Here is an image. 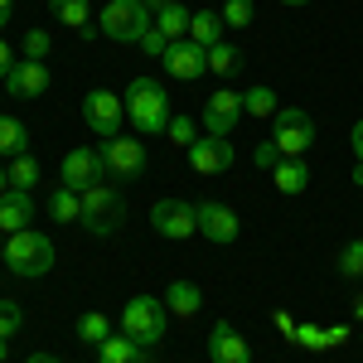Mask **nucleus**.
I'll return each mask as SVG.
<instances>
[{
    "label": "nucleus",
    "mask_w": 363,
    "mask_h": 363,
    "mask_svg": "<svg viewBox=\"0 0 363 363\" xmlns=\"http://www.w3.org/2000/svg\"><path fill=\"white\" fill-rule=\"evenodd\" d=\"M0 363H5V339H0Z\"/></svg>",
    "instance_id": "nucleus-49"
},
{
    "label": "nucleus",
    "mask_w": 363,
    "mask_h": 363,
    "mask_svg": "<svg viewBox=\"0 0 363 363\" xmlns=\"http://www.w3.org/2000/svg\"><path fill=\"white\" fill-rule=\"evenodd\" d=\"M223 15L218 10H199V15H189V39H194L199 49H213V44H223Z\"/></svg>",
    "instance_id": "nucleus-20"
},
{
    "label": "nucleus",
    "mask_w": 363,
    "mask_h": 363,
    "mask_svg": "<svg viewBox=\"0 0 363 363\" xmlns=\"http://www.w3.org/2000/svg\"><path fill=\"white\" fill-rule=\"evenodd\" d=\"M252 160H257V165H262V169H277V165H281V150H277V140H262Z\"/></svg>",
    "instance_id": "nucleus-37"
},
{
    "label": "nucleus",
    "mask_w": 363,
    "mask_h": 363,
    "mask_svg": "<svg viewBox=\"0 0 363 363\" xmlns=\"http://www.w3.org/2000/svg\"><path fill=\"white\" fill-rule=\"evenodd\" d=\"M121 102H126V116H131V126L140 136H165L169 102H165V87L155 78H131V87L121 92Z\"/></svg>",
    "instance_id": "nucleus-1"
},
{
    "label": "nucleus",
    "mask_w": 363,
    "mask_h": 363,
    "mask_svg": "<svg viewBox=\"0 0 363 363\" xmlns=\"http://www.w3.org/2000/svg\"><path fill=\"white\" fill-rule=\"evenodd\" d=\"M107 335H112V325H107V315H102V310H87V315H78V339H83L87 349H92V344H102Z\"/></svg>",
    "instance_id": "nucleus-27"
},
{
    "label": "nucleus",
    "mask_w": 363,
    "mask_h": 363,
    "mask_svg": "<svg viewBox=\"0 0 363 363\" xmlns=\"http://www.w3.org/2000/svg\"><path fill=\"white\" fill-rule=\"evenodd\" d=\"M155 29L165 34L169 44H174V39H189V10H184L179 0H174V5H165V10L155 15Z\"/></svg>",
    "instance_id": "nucleus-24"
},
{
    "label": "nucleus",
    "mask_w": 363,
    "mask_h": 363,
    "mask_svg": "<svg viewBox=\"0 0 363 363\" xmlns=\"http://www.w3.org/2000/svg\"><path fill=\"white\" fill-rule=\"evenodd\" d=\"M121 218H126V199H121V189H112V184H92V189H83V228L87 233L112 238Z\"/></svg>",
    "instance_id": "nucleus-6"
},
{
    "label": "nucleus",
    "mask_w": 363,
    "mask_h": 363,
    "mask_svg": "<svg viewBox=\"0 0 363 363\" xmlns=\"http://www.w3.org/2000/svg\"><path fill=\"white\" fill-rule=\"evenodd\" d=\"M165 301H169V315H179V320H194V315H199V306H203V291H199V286H194V281H169V296H165Z\"/></svg>",
    "instance_id": "nucleus-21"
},
{
    "label": "nucleus",
    "mask_w": 363,
    "mask_h": 363,
    "mask_svg": "<svg viewBox=\"0 0 363 363\" xmlns=\"http://www.w3.org/2000/svg\"><path fill=\"white\" fill-rule=\"evenodd\" d=\"M354 320H359V325H363V301H359V306H354Z\"/></svg>",
    "instance_id": "nucleus-47"
},
{
    "label": "nucleus",
    "mask_w": 363,
    "mask_h": 363,
    "mask_svg": "<svg viewBox=\"0 0 363 363\" xmlns=\"http://www.w3.org/2000/svg\"><path fill=\"white\" fill-rule=\"evenodd\" d=\"M29 218H34V199L25 189H10L0 199V233H20V228H29Z\"/></svg>",
    "instance_id": "nucleus-17"
},
{
    "label": "nucleus",
    "mask_w": 363,
    "mask_h": 363,
    "mask_svg": "<svg viewBox=\"0 0 363 363\" xmlns=\"http://www.w3.org/2000/svg\"><path fill=\"white\" fill-rule=\"evenodd\" d=\"M272 140H277L281 160H301L310 145H315V116L306 107H281L272 116Z\"/></svg>",
    "instance_id": "nucleus-5"
},
{
    "label": "nucleus",
    "mask_w": 363,
    "mask_h": 363,
    "mask_svg": "<svg viewBox=\"0 0 363 363\" xmlns=\"http://www.w3.org/2000/svg\"><path fill=\"white\" fill-rule=\"evenodd\" d=\"M165 49H169V39L160 34V29H150V34L140 39V54H150V58H165Z\"/></svg>",
    "instance_id": "nucleus-36"
},
{
    "label": "nucleus",
    "mask_w": 363,
    "mask_h": 363,
    "mask_svg": "<svg viewBox=\"0 0 363 363\" xmlns=\"http://www.w3.org/2000/svg\"><path fill=\"white\" fill-rule=\"evenodd\" d=\"M10 194V174H5V169H0V199Z\"/></svg>",
    "instance_id": "nucleus-45"
},
{
    "label": "nucleus",
    "mask_w": 363,
    "mask_h": 363,
    "mask_svg": "<svg viewBox=\"0 0 363 363\" xmlns=\"http://www.w3.org/2000/svg\"><path fill=\"white\" fill-rule=\"evenodd\" d=\"M165 68H169V78L194 83V78L208 73V49H199L194 39H174V44L165 49Z\"/></svg>",
    "instance_id": "nucleus-13"
},
{
    "label": "nucleus",
    "mask_w": 363,
    "mask_h": 363,
    "mask_svg": "<svg viewBox=\"0 0 363 363\" xmlns=\"http://www.w3.org/2000/svg\"><path fill=\"white\" fill-rule=\"evenodd\" d=\"M184 155H189L194 174H223V169L233 165V145H228V136H199Z\"/></svg>",
    "instance_id": "nucleus-15"
},
{
    "label": "nucleus",
    "mask_w": 363,
    "mask_h": 363,
    "mask_svg": "<svg viewBox=\"0 0 363 363\" xmlns=\"http://www.w3.org/2000/svg\"><path fill=\"white\" fill-rule=\"evenodd\" d=\"M102 150H92V145H78V150H68L63 155V189H73V194H83L92 184H102Z\"/></svg>",
    "instance_id": "nucleus-10"
},
{
    "label": "nucleus",
    "mask_w": 363,
    "mask_h": 363,
    "mask_svg": "<svg viewBox=\"0 0 363 363\" xmlns=\"http://www.w3.org/2000/svg\"><path fill=\"white\" fill-rule=\"evenodd\" d=\"M49 49H54V34H49V29H29L25 34V58H39V63H44Z\"/></svg>",
    "instance_id": "nucleus-32"
},
{
    "label": "nucleus",
    "mask_w": 363,
    "mask_h": 363,
    "mask_svg": "<svg viewBox=\"0 0 363 363\" xmlns=\"http://www.w3.org/2000/svg\"><path fill=\"white\" fill-rule=\"evenodd\" d=\"M155 29V15L145 10V0H107L97 15V34H107L116 44H140Z\"/></svg>",
    "instance_id": "nucleus-2"
},
{
    "label": "nucleus",
    "mask_w": 363,
    "mask_h": 363,
    "mask_svg": "<svg viewBox=\"0 0 363 363\" xmlns=\"http://www.w3.org/2000/svg\"><path fill=\"white\" fill-rule=\"evenodd\" d=\"M199 213V233L208 238V242H238V213L228 208V203H213V199H203V203H194Z\"/></svg>",
    "instance_id": "nucleus-14"
},
{
    "label": "nucleus",
    "mask_w": 363,
    "mask_h": 363,
    "mask_svg": "<svg viewBox=\"0 0 363 363\" xmlns=\"http://www.w3.org/2000/svg\"><path fill=\"white\" fill-rule=\"evenodd\" d=\"M10 68H15V54H10V44L0 39V83H5V73H10Z\"/></svg>",
    "instance_id": "nucleus-39"
},
{
    "label": "nucleus",
    "mask_w": 363,
    "mask_h": 363,
    "mask_svg": "<svg viewBox=\"0 0 363 363\" xmlns=\"http://www.w3.org/2000/svg\"><path fill=\"white\" fill-rule=\"evenodd\" d=\"M238 63H242V54H238L233 44H213V49H208V73H218V78H233Z\"/></svg>",
    "instance_id": "nucleus-29"
},
{
    "label": "nucleus",
    "mask_w": 363,
    "mask_h": 363,
    "mask_svg": "<svg viewBox=\"0 0 363 363\" xmlns=\"http://www.w3.org/2000/svg\"><path fill=\"white\" fill-rule=\"evenodd\" d=\"M29 363H63V359H54V354H29Z\"/></svg>",
    "instance_id": "nucleus-44"
},
{
    "label": "nucleus",
    "mask_w": 363,
    "mask_h": 363,
    "mask_svg": "<svg viewBox=\"0 0 363 363\" xmlns=\"http://www.w3.org/2000/svg\"><path fill=\"white\" fill-rule=\"evenodd\" d=\"M165 136L174 140V145H184V150H189V145L199 140V121H194V116H169Z\"/></svg>",
    "instance_id": "nucleus-30"
},
{
    "label": "nucleus",
    "mask_w": 363,
    "mask_h": 363,
    "mask_svg": "<svg viewBox=\"0 0 363 363\" xmlns=\"http://www.w3.org/2000/svg\"><path fill=\"white\" fill-rule=\"evenodd\" d=\"M5 262H10L15 277H29V281L44 277V272H54V238H44L34 228H20V233L5 238Z\"/></svg>",
    "instance_id": "nucleus-3"
},
{
    "label": "nucleus",
    "mask_w": 363,
    "mask_h": 363,
    "mask_svg": "<svg viewBox=\"0 0 363 363\" xmlns=\"http://www.w3.org/2000/svg\"><path fill=\"white\" fill-rule=\"evenodd\" d=\"M25 325V310L15 301H0V339H15V330Z\"/></svg>",
    "instance_id": "nucleus-34"
},
{
    "label": "nucleus",
    "mask_w": 363,
    "mask_h": 363,
    "mask_svg": "<svg viewBox=\"0 0 363 363\" xmlns=\"http://www.w3.org/2000/svg\"><path fill=\"white\" fill-rule=\"evenodd\" d=\"M349 140H354V155L363 160V121H354V131H349Z\"/></svg>",
    "instance_id": "nucleus-40"
},
{
    "label": "nucleus",
    "mask_w": 363,
    "mask_h": 363,
    "mask_svg": "<svg viewBox=\"0 0 363 363\" xmlns=\"http://www.w3.org/2000/svg\"><path fill=\"white\" fill-rule=\"evenodd\" d=\"M25 145H29L25 121H15V116L0 112V155H5V160H15V155H25Z\"/></svg>",
    "instance_id": "nucleus-23"
},
{
    "label": "nucleus",
    "mask_w": 363,
    "mask_h": 363,
    "mask_svg": "<svg viewBox=\"0 0 363 363\" xmlns=\"http://www.w3.org/2000/svg\"><path fill=\"white\" fill-rule=\"evenodd\" d=\"M150 228L160 238H169V242H184V238L199 233V213H194V203H184V199H160L150 208Z\"/></svg>",
    "instance_id": "nucleus-7"
},
{
    "label": "nucleus",
    "mask_w": 363,
    "mask_h": 363,
    "mask_svg": "<svg viewBox=\"0 0 363 363\" xmlns=\"http://www.w3.org/2000/svg\"><path fill=\"white\" fill-rule=\"evenodd\" d=\"M325 339H330V349H335V344H344V339H349V330H344V325H335V330H325Z\"/></svg>",
    "instance_id": "nucleus-41"
},
{
    "label": "nucleus",
    "mask_w": 363,
    "mask_h": 363,
    "mask_svg": "<svg viewBox=\"0 0 363 363\" xmlns=\"http://www.w3.org/2000/svg\"><path fill=\"white\" fill-rule=\"evenodd\" d=\"M296 344H306V349H330L325 330H315V325H296Z\"/></svg>",
    "instance_id": "nucleus-35"
},
{
    "label": "nucleus",
    "mask_w": 363,
    "mask_h": 363,
    "mask_svg": "<svg viewBox=\"0 0 363 363\" xmlns=\"http://www.w3.org/2000/svg\"><path fill=\"white\" fill-rule=\"evenodd\" d=\"M102 165H107V174H116V179H136L140 169H145V145L131 140V136H112L102 145Z\"/></svg>",
    "instance_id": "nucleus-11"
},
{
    "label": "nucleus",
    "mask_w": 363,
    "mask_h": 363,
    "mask_svg": "<svg viewBox=\"0 0 363 363\" xmlns=\"http://www.w3.org/2000/svg\"><path fill=\"white\" fill-rule=\"evenodd\" d=\"M0 252H5V247H0Z\"/></svg>",
    "instance_id": "nucleus-50"
},
{
    "label": "nucleus",
    "mask_w": 363,
    "mask_h": 363,
    "mask_svg": "<svg viewBox=\"0 0 363 363\" xmlns=\"http://www.w3.org/2000/svg\"><path fill=\"white\" fill-rule=\"evenodd\" d=\"M49 78H54L49 63H39V58H20V63L5 73V92H10V97H44V92H49Z\"/></svg>",
    "instance_id": "nucleus-12"
},
{
    "label": "nucleus",
    "mask_w": 363,
    "mask_h": 363,
    "mask_svg": "<svg viewBox=\"0 0 363 363\" xmlns=\"http://www.w3.org/2000/svg\"><path fill=\"white\" fill-rule=\"evenodd\" d=\"M10 15H15V0H0V29L10 25Z\"/></svg>",
    "instance_id": "nucleus-42"
},
{
    "label": "nucleus",
    "mask_w": 363,
    "mask_h": 363,
    "mask_svg": "<svg viewBox=\"0 0 363 363\" xmlns=\"http://www.w3.org/2000/svg\"><path fill=\"white\" fill-rule=\"evenodd\" d=\"M165 5H174V0H145V10H150V15H160Z\"/></svg>",
    "instance_id": "nucleus-43"
},
{
    "label": "nucleus",
    "mask_w": 363,
    "mask_h": 363,
    "mask_svg": "<svg viewBox=\"0 0 363 363\" xmlns=\"http://www.w3.org/2000/svg\"><path fill=\"white\" fill-rule=\"evenodd\" d=\"M242 107H247L252 116H277L281 112V102H277L272 87H247V92H242Z\"/></svg>",
    "instance_id": "nucleus-28"
},
{
    "label": "nucleus",
    "mask_w": 363,
    "mask_h": 363,
    "mask_svg": "<svg viewBox=\"0 0 363 363\" xmlns=\"http://www.w3.org/2000/svg\"><path fill=\"white\" fill-rule=\"evenodd\" d=\"M281 5H310V0H281Z\"/></svg>",
    "instance_id": "nucleus-48"
},
{
    "label": "nucleus",
    "mask_w": 363,
    "mask_h": 363,
    "mask_svg": "<svg viewBox=\"0 0 363 363\" xmlns=\"http://www.w3.org/2000/svg\"><path fill=\"white\" fill-rule=\"evenodd\" d=\"M242 92H213L208 102H203V112H199V126H203V136H233V126L242 121Z\"/></svg>",
    "instance_id": "nucleus-9"
},
{
    "label": "nucleus",
    "mask_w": 363,
    "mask_h": 363,
    "mask_svg": "<svg viewBox=\"0 0 363 363\" xmlns=\"http://www.w3.org/2000/svg\"><path fill=\"white\" fill-rule=\"evenodd\" d=\"M5 174H10V189H34V184H39V160H34V155H15V160H10V165H5Z\"/></svg>",
    "instance_id": "nucleus-25"
},
{
    "label": "nucleus",
    "mask_w": 363,
    "mask_h": 363,
    "mask_svg": "<svg viewBox=\"0 0 363 363\" xmlns=\"http://www.w3.org/2000/svg\"><path fill=\"white\" fill-rule=\"evenodd\" d=\"M354 184H359V189H363V160H359V165H354Z\"/></svg>",
    "instance_id": "nucleus-46"
},
{
    "label": "nucleus",
    "mask_w": 363,
    "mask_h": 363,
    "mask_svg": "<svg viewBox=\"0 0 363 363\" xmlns=\"http://www.w3.org/2000/svg\"><path fill=\"white\" fill-rule=\"evenodd\" d=\"M97 363H150L131 335H107L97 344Z\"/></svg>",
    "instance_id": "nucleus-19"
},
{
    "label": "nucleus",
    "mask_w": 363,
    "mask_h": 363,
    "mask_svg": "<svg viewBox=\"0 0 363 363\" xmlns=\"http://www.w3.org/2000/svg\"><path fill=\"white\" fill-rule=\"evenodd\" d=\"M272 184H277L281 194H306L310 189V165L306 160H281V165L272 169Z\"/></svg>",
    "instance_id": "nucleus-22"
},
{
    "label": "nucleus",
    "mask_w": 363,
    "mask_h": 363,
    "mask_svg": "<svg viewBox=\"0 0 363 363\" xmlns=\"http://www.w3.org/2000/svg\"><path fill=\"white\" fill-rule=\"evenodd\" d=\"M208 359H213V363H252V349H247V339L238 335L228 320H218L213 335H208Z\"/></svg>",
    "instance_id": "nucleus-16"
},
{
    "label": "nucleus",
    "mask_w": 363,
    "mask_h": 363,
    "mask_svg": "<svg viewBox=\"0 0 363 363\" xmlns=\"http://www.w3.org/2000/svg\"><path fill=\"white\" fill-rule=\"evenodd\" d=\"M49 213H54L58 223H83V194H73V189H54Z\"/></svg>",
    "instance_id": "nucleus-26"
},
{
    "label": "nucleus",
    "mask_w": 363,
    "mask_h": 363,
    "mask_svg": "<svg viewBox=\"0 0 363 363\" xmlns=\"http://www.w3.org/2000/svg\"><path fill=\"white\" fill-rule=\"evenodd\" d=\"M272 320H277V330L286 339H296V320H291V315H286V310H277V315H272Z\"/></svg>",
    "instance_id": "nucleus-38"
},
{
    "label": "nucleus",
    "mask_w": 363,
    "mask_h": 363,
    "mask_svg": "<svg viewBox=\"0 0 363 363\" xmlns=\"http://www.w3.org/2000/svg\"><path fill=\"white\" fill-rule=\"evenodd\" d=\"M83 121L97 131L102 140L121 136V121H126V102L116 97V92H107V87H97V92H87L83 102Z\"/></svg>",
    "instance_id": "nucleus-8"
},
{
    "label": "nucleus",
    "mask_w": 363,
    "mask_h": 363,
    "mask_svg": "<svg viewBox=\"0 0 363 363\" xmlns=\"http://www.w3.org/2000/svg\"><path fill=\"white\" fill-rule=\"evenodd\" d=\"M49 10H54V20H63L68 29H78L83 39L97 34V29H92V5H87V0H49Z\"/></svg>",
    "instance_id": "nucleus-18"
},
{
    "label": "nucleus",
    "mask_w": 363,
    "mask_h": 363,
    "mask_svg": "<svg viewBox=\"0 0 363 363\" xmlns=\"http://www.w3.org/2000/svg\"><path fill=\"white\" fill-rule=\"evenodd\" d=\"M339 272L344 277H363V238H354L349 247L339 252Z\"/></svg>",
    "instance_id": "nucleus-33"
},
{
    "label": "nucleus",
    "mask_w": 363,
    "mask_h": 363,
    "mask_svg": "<svg viewBox=\"0 0 363 363\" xmlns=\"http://www.w3.org/2000/svg\"><path fill=\"white\" fill-rule=\"evenodd\" d=\"M121 330L136 339L140 349H145V344H160V339H165V330H169L165 301H155V296H131V301H126V310H121Z\"/></svg>",
    "instance_id": "nucleus-4"
},
{
    "label": "nucleus",
    "mask_w": 363,
    "mask_h": 363,
    "mask_svg": "<svg viewBox=\"0 0 363 363\" xmlns=\"http://www.w3.org/2000/svg\"><path fill=\"white\" fill-rule=\"evenodd\" d=\"M252 15H257V5H252V0H223V25L228 29H247Z\"/></svg>",
    "instance_id": "nucleus-31"
}]
</instances>
